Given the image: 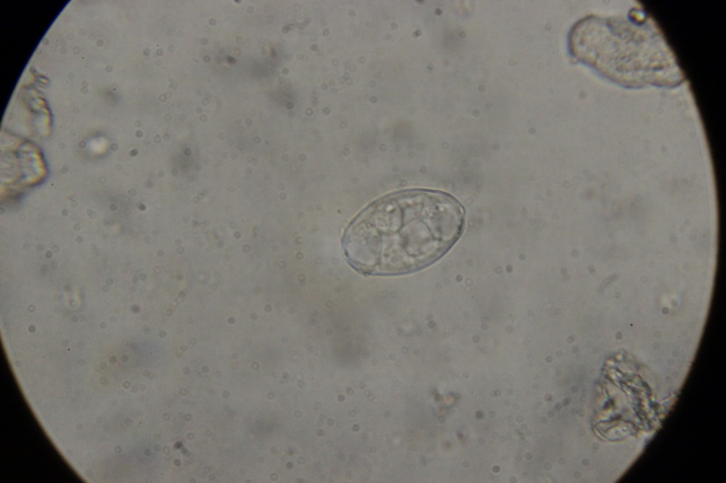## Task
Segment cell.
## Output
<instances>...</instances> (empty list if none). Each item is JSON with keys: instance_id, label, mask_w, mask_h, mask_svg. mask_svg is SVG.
Wrapping results in <instances>:
<instances>
[{"instance_id": "1", "label": "cell", "mask_w": 726, "mask_h": 483, "mask_svg": "<svg viewBox=\"0 0 726 483\" xmlns=\"http://www.w3.org/2000/svg\"><path fill=\"white\" fill-rule=\"evenodd\" d=\"M464 213L452 197L415 190L393 193L367 208L348 227L345 256L356 269L395 275L423 268L457 241Z\"/></svg>"}]
</instances>
